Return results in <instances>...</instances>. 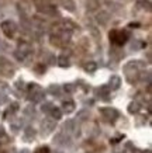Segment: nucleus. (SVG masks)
<instances>
[{"instance_id": "nucleus-9", "label": "nucleus", "mask_w": 152, "mask_h": 153, "mask_svg": "<svg viewBox=\"0 0 152 153\" xmlns=\"http://www.w3.org/2000/svg\"><path fill=\"white\" fill-rule=\"evenodd\" d=\"M62 4H64L65 9L70 10V11H73V10H75V3H73V0H62Z\"/></svg>"}, {"instance_id": "nucleus-16", "label": "nucleus", "mask_w": 152, "mask_h": 153, "mask_svg": "<svg viewBox=\"0 0 152 153\" xmlns=\"http://www.w3.org/2000/svg\"><path fill=\"white\" fill-rule=\"evenodd\" d=\"M0 153H1V152H0Z\"/></svg>"}, {"instance_id": "nucleus-8", "label": "nucleus", "mask_w": 152, "mask_h": 153, "mask_svg": "<svg viewBox=\"0 0 152 153\" xmlns=\"http://www.w3.org/2000/svg\"><path fill=\"white\" fill-rule=\"evenodd\" d=\"M139 104L137 101H133L131 104L128 105V111H130V114H135V112H138L139 111Z\"/></svg>"}, {"instance_id": "nucleus-5", "label": "nucleus", "mask_w": 152, "mask_h": 153, "mask_svg": "<svg viewBox=\"0 0 152 153\" xmlns=\"http://www.w3.org/2000/svg\"><path fill=\"white\" fill-rule=\"evenodd\" d=\"M101 114H103L104 118H107V120H114V118L118 117V112L115 111L114 108H103V110H101Z\"/></svg>"}, {"instance_id": "nucleus-7", "label": "nucleus", "mask_w": 152, "mask_h": 153, "mask_svg": "<svg viewBox=\"0 0 152 153\" xmlns=\"http://www.w3.org/2000/svg\"><path fill=\"white\" fill-rule=\"evenodd\" d=\"M75 110V104L73 101H65L64 102V111L66 112V114H70V112Z\"/></svg>"}, {"instance_id": "nucleus-4", "label": "nucleus", "mask_w": 152, "mask_h": 153, "mask_svg": "<svg viewBox=\"0 0 152 153\" xmlns=\"http://www.w3.org/2000/svg\"><path fill=\"white\" fill-rule=\"evenodd\" d=\"M42 97H44V91L42 88L37 84H31L30 86V98L32 101H41Z\"/></svg>"}, {"instance_id": "nucleus-12", "label": "nucleus", "mask_w": 152, "mask_h": 153, "mask_svg": "<svg viewBox=\"0 0 152 153\" xmlns=\"http://www.w3.org/2000/svg\"><path fill=\"white\" fill-rule=\"evenodd\" d=\"M49 111H51V115L54 117L55 120H59L61 117H62V112H61L59 108H51Z\"/></svg>"}, {"instance_id": "nucleus-10", "label": "nucleus", "mask_w": 152, "mask_h": 153, "mask_svg": "<svg viewBox=\"0 0 152 153\" xmlns=\"http://www.w3.org/2000/svg\"><path fill=\"white\" fill-rule=\"evenodd\" d=\"M58 65L62 66V68H66V66H69V59L64 55L59 56V58H58Z\"/></svg>"}, {"instance_id": "nucleus-6", "label": "nucleus", "mask_w": 152, "mask_h": 153, "mask_svg": "<svg viewBox=\"0 0 152 153\" xmlns=\"http://www.w3.org/2000/svg\"><path fill=\"white\" fill-rule=\"evenodd\" d=\"M120 84H121V79L118 76H111V79H110V88L111 90H117V88L120 87Z\"/></svg>"}, {"instance_id": "nucleus-3", "label": "nucleus", "mask_w": 152, "mask_h": 153, "mask_svg": "<svg viewBox=\"0 0 152 153\" xmlns=\"http://www.w3.org/2000/svg\"><path fill=\"white\" fill-rule=\"evenodd\" d=\"M0 73L4 76H11L14 73V66L3 56H0Z\"/></svg>"}, {"instance_id": "nucleus-13", "label": "nucleus", "mask_w": 152, "mask_h": 153, "mask_svg": "<svg viewBox=\"0 0 152 153\" xmlns=\"http://www.w3.org/2000/svg\"><path fill=\"white\" fill-rule=\"evenodd\" d=\"M35 153H49V149L46 148V146H42V148L37 149V150H35Z\"/></svg>"}, {"instance_id": "nucleus-1", "label": "nucleus", "mask_w": 152, "mask_h": 153, "mask_svg": "<svg viewBox=\"0 0 152 153\" xmlns=\"http://www.w3.org/2000/svg\"><path fill=\"white\" fill-rule=\"evenodd\" d=\"M128 38H130V34L127 31H123V30H113L110 33V41L114 45H123V44L127 42Z\"/></svg>"}, {"instance_id": "nucleus-14", "label": "nucleus", "mask_w": 152, "mask_h": 153, "mask_svg": "<svg viewBox=\"0 0 152 153\" xmlns=\"http://www.w3.org/2000/svg\"><path fill=\"white\" fill-rule=\"evenodd\" d=\"M35 72L37 73H42V72H45V68L42 65H38V66H35Z\"/></svg>"}, {"instance_id": "nucleus-15", "label": "nucleus", "mask_w": 152, "mask_h": 153, "mask_svg": "<svg viewBox=\"0 0 152 153\" xmlns=\"http://www.w3.org/2000/svg\"><path fill=\"white\" fill-rule=\"evenodd\" d=\"M0 135H4V131H3V128L0 126Z\"/></svg>"}, {"instance_id": "nucleus-2", "label": "nucleus", "mask_w": 152, "mask_h": 153, "mask_svg": "<svg viewBox=\"0 0 152 153\" xmlns=\"http://www.w3.org/2000/svg\"><path fill=\"white\" fill-rule=\"evenodd\" d=\"M0 27H1V31L4 33V35L6 37H9V38H13L14 34H16V31H17V25H16L13 21H10V20L3 21Z\"/></svg>"}, {"instance_id": "nucleus-11", "label": "nucleus", "mask_w": 152, "mask_h": 153, "mask_svg": "<svg viewBox=\"0 0 152 153\" xmlns=\"http://www.w3.org/2000/svg\"><path fill=\"white\" fill-rule=\"evenodd\" d=\"M96 69H97V65L94 62H89V63L85 65V70H86V72H90V73H92V72H94Z\"/></svg>"}]
</instances>
